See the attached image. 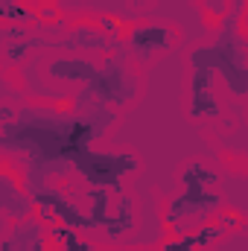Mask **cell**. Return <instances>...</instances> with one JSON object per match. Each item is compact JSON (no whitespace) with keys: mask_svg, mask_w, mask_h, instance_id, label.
Listing matches in <instances>:
<instances>
[{"mask_svg":"<svg viewBox=\"0 0 248 251\" xmlns=\"http://www.w3.org/2000/svg\"><path fill=\"white\" fill-rule=\"evenodd\" d=\"M173 44V29L167 26H140L131 32V47L140 59L158 53V50H167Z\"/></svg>","mask_w":248,"mask_h":251,"instance_id":"1","label":"cell"},{"mask_svg":"<svg viewBox=\"0 0 248 251\" xmlns=\"http://www.w3.org/2000/svg\"><path fill=\"white\" fill-rule=\"evenodd\" d=\"M53 234H56V240L64 246V251H99V249H94L91 243H85L73 228H56Z\"/></svg>","mask_w":248,"mask_h":251,"instance_id":"2","label":"cell"},{"mask_svg":"<svg viewBox=\"0 0 248 251\" xmlns=\"http://www.w3.org/2000/svg\"><path fill=\"white\" fill-rule=\"evenodd\" d=\"M207 6H210V12H216V15H222L225 12V0H204Z\"/></svg>","mask_w":248,"mask_h":251,"instance_id":"3","label":"cell"}]
</instances>
